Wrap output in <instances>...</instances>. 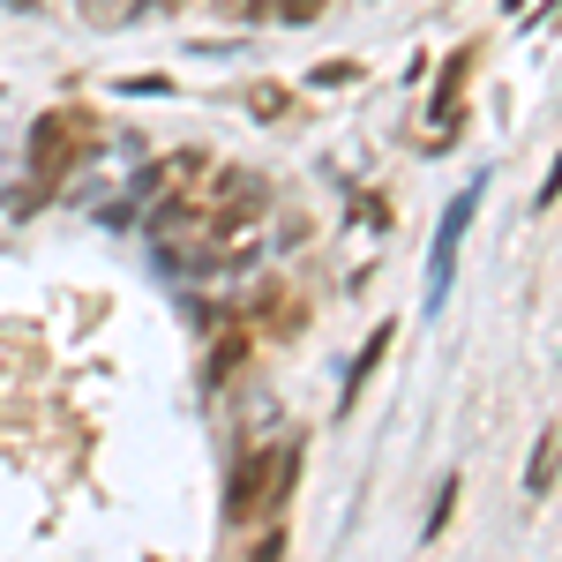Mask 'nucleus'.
Masks as SVG:
<instances>
[{"instance_id": "obj_1", "label": "nucleus", "mask_w": 562, "mask_h": 562, "mask_svg": "<svg viewBox=\"0 0 562 562\" xmlns=\"http://www.w3.org/2000/svg\"><path fill=\"white\" fill-rule=\"evenodd\" d=\"M293 480H301V442H293V450H248L240 473H233L225 510H233V518H262V510H278V503L293 495Z\"/></svg>"}, {"instance_id": "obj_2", "label": "nucleus", "mask_w": 562, "mask_h": 562, "mask_svg": "<svg viewBox=\"0 0 562 562\" xmlns=\"http://www.w3.org/2000/svg\"><path fill=\"white\" fill-rule=\"evenodd\" d=\"M83 135H90L83 113H53V121H38V135H31V150H38V173H68V166H76L68 150H76Z\"/></svg>"}, {"instance_id": "obj_3", "label": "nucleus", "mask_w": 562, "mask_h": 562, "mask_svg": "<svg viewBox=\"0 0 562 562\" xmlns=\"http://www.w3.org/2000/svg\"><path fill=\"white\" fill-rule=\"evenodd\" d=\"M473 211H480V188H465V195L450 203V217H442V240H435V301L450 293V256H458V233H465Z\"/></svg>"}, {"instance_id": "obj_4", "label": "nucleus", "mask_w": 562, "mask_h": 562, "mask_svg": "<svg viewBox=\"0 0 562 562\" xmlns=\"http://www.w3.org/2000/svg\"><path fill=\"white\" fill-rule=\"evenodd\" d=\"M465 76H473V53H450V60H442V83H435V128L458 121V90H465Z\"/></svg>"}, {"instance_id": "obj_5", "label": "nucleus", "mask_w": 562, "mask_h": 562, "mask_svg": "<svg viewBox=\"0 0 562 562\" xmlns=\"http://www.w3.org/2000/svg\"><path fill=\"white\" fill-rule=\"evenodd\" d=\"M390 338H397V323H383V330H375V338H368V346H360V360H352V375H346V405H352V397H360V390H368V375H375V368H383Z\"/></svg>"}, {"instance_id": "obj_6", "label": "nucleus", "mask_w": 562, "mask_h": 562, "mask_svg": "<svg viewBox=\"0 0 562 562\" xmlns=\"http://www.w3.org/2000/svg\"><path fill=\"white\" fill-rule=\"evenodd\" d=\"M525 487H532V495H548V487H555V428L540 435V450H532V465H525Z\"/></svg>"}, {"instance_id": "obj_7", "label": "nucleus", "mask_w": 562, "mask_h": 562, "mask_svg": "<svg viewBox=\"0 0 562 562\" xmlns=\"http://www.w3.org/2000/svg\"><path fill=\"white\" fill-rule=\"evenodd\" d=\"M352 76H360L352 60H323V68H315V83H323V90H330V83H352Z\"/></svg>"}, {"instance_id": "obj_8", "label": "nucleus", "mask_w": 562, "mask_h": 562, "mask_svg": "<svg viewBox=\"0 0 562 562\" xmlns=\"http://www.w3.org/2000/svg\"><path fill=\"white\" fill-rule=\"evenodd\" d=\"M8 8H38V0H8Z\"/></svg>"}, {"instance_id": "obj_9", "label": "nucleus", "mask_w": 562, "mask_h": 562, "mask_svg": "<svg viewBox=\"0 0 562 562\" xmlns=\"http://www.w3.org/2000/svg\"><path fill=\"white\" fill-rule=\"evenodd\" d=\"M510 8H518V0H510Z\"/></svg>"}]
</instances>
